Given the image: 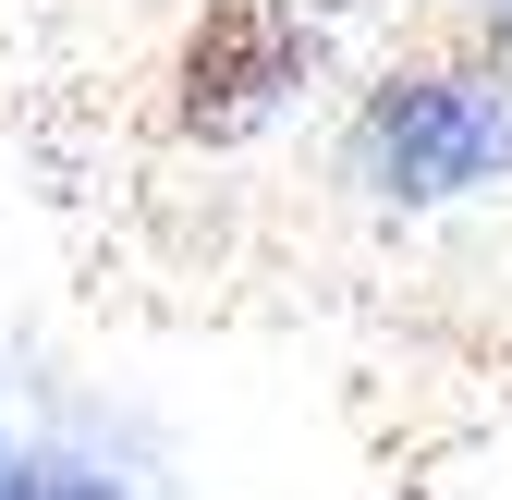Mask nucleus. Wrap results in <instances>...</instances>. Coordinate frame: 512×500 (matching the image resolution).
<instances>
[]
</instances>
